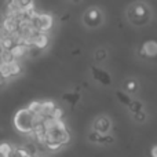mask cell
Instances as JSON below:
<instances>
[{"mask_svg": "<svg viewBox=\"0 0 157 157\" xmlns=\"http://www.w3.org/2000/svg\"><path fill=\"white\" fill-rule=\"evenodd\" d=\"M13 121H14V127L19 132L28 134L33 130V114L28 110V108L17 110V113L14 114Z\"/></svg>", "mask_w": 157, "mask_h": 157, "instance_id": "cell-1", "label": "cell"}, {"mask_svg": "<svg viewBox=\"0 0 157 157\" xmlns=\"http://www.w3.org/2000/svg\"><path fill=\"white\" fill-rule=\"evenodd\" d=\"M149 10H147L146 4L144 3H135L131 6L130 11H128V18L132 21V24L142 25L146 24V21L149 19Z\"/></svg>", "mask_w": 157, "mask_h": 157, "instance_id": "cell-2", "label": "cell"}, {"mask_svg": "<svg viewBox=\"0 0 157 157\" xmlns=\"http://www.w3.org/2000/svg\"><path fill=\"white\" fill-rule=\"evenodd\" d=\"M35 28L41 33H46L52 26V15L50 13H39L37 18L33 21Z\"/></svg>", "mask_w": 157, "mask_h": 157, "instance_id": "cell-3", "label": "cell"}, {"mask_svg": "<svg viewBox=\"0 0 157 157\" xmlns=\"http://www.w3.org/2000/svg\"><path fill=\"white\" fill-rule=\"evenodd\" d=\"M112 130V121L108 116H98L92 123V131L102 135H109Z\"/></svg>", "mask_w": 157, "mask_h": 157, "instance_id": "cell-4", "label": "cell"}, {"mask_svg": "<svg viewBox=\"0 0 157 157\" xmlns=\"http://www.w3.org/2000/svg\"><path fill=\"white\" fill-rule=\"evenodd\" d=\"M91 72H92V76H94V78L97 81H99L101 84H103V86H110V84H112V77L109 76V73H106L105 71L97 68V66H92Z\"/></svg>", "mask_w": 157, "mask_h": 157, "instance_id": "cell-5", "label": "cell"}, {"mask_svg": "<svg viewBox=\"0 0 157 157\" xmlns=\"http://www.w3.org/2000/svg\"><path fill=\"white\" fill-rule=\"evenodd\" d=\"M84 22L90 26H98L101 22V13L97 8H91L87 10V13L84 14Z\"/></svg>", "mask_w": 157, "mask_h": 157, "instance_id": "cell-6", "label": "cell"}, {"mask_svg": "<svg viewBox=\"0 0 157 157\" xmlns=\"http://www.w3.org/2000/svg\"><path fill=\"white\" fill-rule=\"evenodd\" d=\"M2 28L8 35H14V33L18 32V19L11 18V17H4L2 22Z\"/></svg>", "mask_w": 157, "mask_h": 157, "instance_id": "cell-7", "label": "cell"}, {"mask_svg": "<svg viewBox=\"0 0 157 157\" xmlns=\"http://www.w3.org/2000/svg\"><path fill=\"white\" fill-rule=\"evenodd\" d=\"M88 139L91 142H94V144H102V145H109L114 142V138L112 135H102V134H98L95 131L90 132Z\"/></svg>", "mask_w": 157, "mask_h": 157, "instance_id": "cell-8", "label": "cell"}, {"mask_svg": "<svg viewBox=\"0 0 157 157\" xmlns=\"http://www.w3.org/2000/svg\"><path fill=\"white\" fill-rule=\"evenodd\" d=\"M142 52L146 57H156L157 55V41L156 40H149L145 41L142 46Z\"/></svg>", "mask_w": 157, "mask_h": 157, "instance_id": "cell-9", "label": "cell"}, {"mask_svg": "<svg viewBox=\"0 0 157 157\" xmlns=\"http://www.w3.org/2000/svg\"><path fill=\"white\" fill-rule=\"evenodd\" d=\"M47 46H48V36H47V33L39 32L37 35L35 36V47L43 51Z\"/></svg>", "mask_w": 157, "mask_h": 157, "instance_id": "cell-10", "label": "cell"}, {"mask_svg": "<svg viewBox=\"0 0 157 157\" xmlns=\"http://www.w3.org/2000/svg\"><path fill=\"white\" fill-rule=\"evenodd\" d=\"M57 105H55L54 101H50V99H46V101H41V113L44 114L46 117H51L52 112L55 110Z\"/></svg>", "mask_w": 157, "mask_h": 157, "instance_id": "cell-11", "label": "cell"}, {"mask_svg": "<svg viewBox=\"0 0 157 157\" xmlns=\"http://www.w3.org/2000/svg\"><path fill=\"white\" fill-rule=\"evenodd\" d=\"M14 46H15V41L11 35H7L0 39V51H11Z\"/></svg>", "mask_w": 157, "mask_h": 157, "instance_id": "cell-12", "label": "cell"}, {"mask_svg": "<svg viewBox=\"0 0 157 157\" xmlns=\"http://www.w3.org/2000/svg\"><path fill=\"white\" fill-rule=\"evenodd\" d=\"M26 52H28V48L24 46H21V44H15V46L11 48V55H13L14 59H17V61H18V58L24 57Z\"/></svg>", "mask_w": 157, "mask_h": 157, "instance_id": "cell-13", "label": "cell"}, {"mask_svg": "<svg viewBox=\"0 0 157 157\" xmlns=\"http://www.w3.org/2000/svg\"><path fill=\"white\" fill-rule=\"evenodd\" d=\"M124 88L127 94H134V92L138 91V83L134 78H127L124 81Z\"/></svg>", "mask_w": 157, "mask_h": 157, "instance_id": "cell-14", "label": "cell"}, {"mask_svg": "<svg viewBox=\"0 0 157 157\" xmlns=\"http://www.w3.org/2000/svg\"><path fill=\"white\" fill-rule=\"evenodd\" d=\"M128 109L131 110V113L132 114H135V113H138V112L144 110V103H142L141 101H138V99H132L131 101V103L128 105Z\"/></svg>", "mask_w": 157, "mask_h": 157, "instance_id": "cell-15", "label": "cell"}, {"mask_svg": "<svg viewBox=\"0 0 157 157\" xmlns=\"http://www.w3.org/2000/svg\"><path fill=\"white\" fill-rule=\"evenodd\" d=\"M28 110L32 114H43L41 113V102L40 101H33L28 105Z\"/></svg>", "mask_w": 157, "mask_h": 157, "instance_id": "cell-16", "label": "cell"}, {"mask_svg": "<svg viewBox=\"0 0 157 157\" xmlns=\"http://www.w3.org/2000/svg\"><path fill=\"white\" fill-rule=\"evenodd\" d=\"M13 150H14V147L10 144H7V142H2L0 144V156L2 157H10Z\"/></svg>", "mask_w": 157, "mask_h": 157, "instance_id": "cell-17", "label": "cell"}, {"mask_svg": "<svg viewBox=\"0 0 157 157\" xmlns=\"http://www.w3.org/2000/svg\"><path fill=\"white\" fill-rule=\"evenodd\" d=\"M10 65V71H11V76H18L19 73H21L22 68H21V63L18 62L17 59H14L13 62L8 63Z\"/></svg>", "mask_w": 157, "mask_h": 157, "instance_id": "cell-18", "label": "cell"}, {"mask_svg": "<svg viewBox=\"0 0 157 157\" xmlns=\"http://www.w3.org/2000/svg\"><path fill=\"white\" fill-rule=\"evenodd\" d=\"M116 95H117L119 101L123 103V105H127V106H128V105L131 103V101H132V99H131V97H130V95H128L125 91H117Z\"/></svg>", "mask_w": 157, "mask_h": 157, "instance_id": "cell-19", "label": "cell"}, {"mask_svg": "<svg viewBox=\"0 0 157 157\" xmlns=\"http://www.w3.org/2000/svg\"><path fill=\"white\" fill-rule=\"evenodd\" d=\"M0 76L3 78L11 77V71H10V65H8V63L0 62Z\"/></svg>", "mask_w": 157, "mask_h": 157, "instance_id": "cell-20", "label": "cell"}, {"mask_svg": "<svg viewBox=\"0 0 157 157\" xmlns=\"http://www.w3.org/2000/svg\"><path fill=\"white\" fill-rule=\"evenodd\" d=\"M63 99L68 101V102H71L72 105H75V103H77L78 101H80V95H78L77 92H69V94L63 95Z\"/></svg>", "mask_w": 157, "mask_h": 157, "instance_id": "cell-21", "label": "cell"}, {"mask_svg": "<svg viewBox=\"0 0 157 157\" xmlns=\"http://www.w3.org/2000/svg\"><path fill=\"white\" fill-rule=\"evenodd\" d=\"M14 61V57L11 55V51H0V62L10 63Z\"/></svg>", "mask_w": 157, "mask_h": 157, "instance_id": "cell-22", "label": "cell"}, {"mask_svg": "<svg viewBox=\"0 0 157 157\" xmlns=\"http://www.w3.org/2000/svg\"><path fill=\"white\" fill-rule=\"evenodd\" d=\"M62 146H63V145L61 144V142H58V141H47V144H46L47 149L52 150V152H55V150H59Z\"/></svg>", "mask_w": 157, "mask_h": 157, "instance_id": "cell-23", "label": "cell"}, {"mask_svg": "<svg viewBox=\"0 0 157 157\" xmlns=\"http://www.w3.org/2000/svg\"><path fill=\"white\" fill-rule=\"evenodd\" d=\"M106 59V50L105 48H98L95 51V61L97 62H103Z\"/></svg>", "mask_w": 157, "mask_h": 157, "instance_id": "cell-24", "label": "cell"}, {"mask_svg": "<svg viewBox=\"0 0 157 157\" xmlns=\"http://www.w3.org/2000/svg\"><path fill=\"white\" fill-rule=\"evenodd\" d=\"M69 141H71V134H69V131L68 130L62 131V132L59 134V142L62 145H65V144H68Z\"/></svg>", "mask_w": 157, "mask_h": 157, "instance_id": "cell-25", "label": "cell"}, {"mask_svg": "<svg viewBox=\"0 0 157 157\" xmlns=\"http://www.w3.org/2000/svg\"><path fill=\"white\" fill-rule=\"evenodd\" d=\"M132 117H134V120L135 121H138V123H142V121H145L146 120V113H145V110H142V112H138V113H135V114H132Z\"/></svg>", "mask_w": 157, "mask_h": 157, "instance_id": "cell-26", "label": "cell"}, {"mask_svg": "<svg viewBox=\"0 0 157 157\" xmlns=\"http://www.w3.org/2000/svg\"><path fill=\"white\" fill-rule=\"evenodd\" d=\"M51 117L54 120H62V117H63V110L61 108H55V110L52 112V114H51Z\"/></svg>", "mask_w": 157, "mask_h": 157, "instance_id": "cell-27", "label": "cell"}, {"mask_svg": "<svg viewBox=\"0 0 157 157\" xmlns=\"http://www.w3.org/2000/svg\"><path fill=\"white\" fill-rule=\"evenodd\" d=\"M28 52H29V54L32 55V57H39V55H40L43 51H41V50H39V48H36V47L33 46L32 48H29V50H28Z\"/></svg>", "mask_w": 157, "mask_h": 157, "instance_id": "cell-28", "label": "cell"}, {"mask_svg": "<svg viewBox=\"0 0 157 157\" xmlns=\"http://www.w3.org/2000/svg\"><path fill=\"white\" fill-rule=\"evenodd\" d=\"M152 157H157V145L152 147Z\"/></svg>", "mask_w": 157, "mask_h": 157, "instance_id": "cell-29", "label": "cell"}, {"mask_svg": "<svg viewBox=\"0 0 157 157\" xmlns=\"http://www.w3.org/2000/svg\"><path fill=\"white\" fill-rule=\"evenodd\" d=\"M4 84H6V78H3L2 76H0V88H2Z\"/></svg>", "mask_w": 157, "mask_h": 157, "instance_id": "cell-30", "label": "cell"}, {"mask_svg": "<svg viewBox=\"0 0 157 157\" xmlns=\"http://www.w3.org/2000/svg\"><path fill=\"white\" fill-rule=\"evenodd\" d=\"M2 22H3V19H2V17H0V25H2Z\"/></svg>", "mask_w": 157, "mask_h": 157, "instance_id": "cell-31", "label": "cell"}, {"mask_svg": "<svg viewBox=\"0 0 157 157\" xmlns=\"http://www.w3.org/2000/svg\"><path fill=\"white\" fill-rule=\"evenodd\" d=\"M28 157H32V156H28Z\"/></svg>", "mask_w": 157, "mask_h": 157, "instance_id": "cell-32", "label": "cell"}]
</instances>
